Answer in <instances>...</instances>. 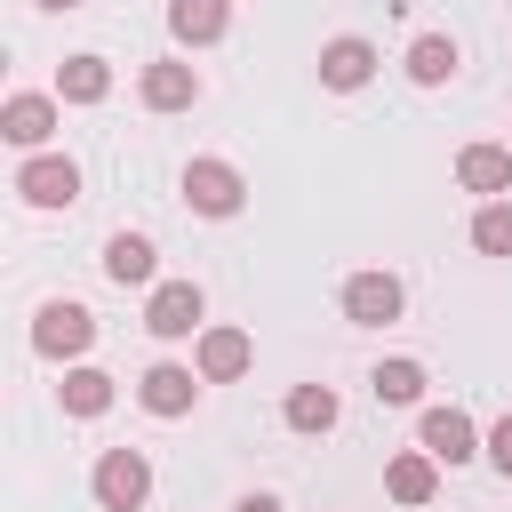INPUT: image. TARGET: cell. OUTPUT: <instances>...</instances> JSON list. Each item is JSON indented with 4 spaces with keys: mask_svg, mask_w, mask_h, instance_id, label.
Returning <instances> with one entry per match:
<instances>
[{
    "mask_svg": "<svg viewBox=\"0 0 512 512\" xmlns=\"http://www.w3.org/2000/svg\"><path fill=\"white\" fill-rule=\"evenodd\" d=\"M176 184H184V208H192V216H216V224H224V216H240V208H248V176H240L232 160H216V152L184 160V176H176Z\"/></svg>",
    "mask_w": 512,
    "mask_h": 512,
    "instance_id": "6da1fadb",
    "label": "cell"
},
{
    "mask_svg": "<svg viewBox=\"0 0 512 512\" xmlns=\"http://www.w3.org/2000/svg\"><path fill=\"white\" fill-rule=\"evenodd\" d=\"M88 344H96V312L88 304H72V296H48L40 312H32V352L40 360H88Z\"/></svg>",
    "mask_w": 512,
    "mask_h": 512,
    "instance_id": "7a4b0ae2",
    "label": "cell"
},
{
    "mask_svg": "<svg viewBox=\"0 0 512 512\" xmlns=\"http://www.w3.org/2000/svg\"><path fill=\"white\" fill-rule=\"evenodd\" d=\"M88 496L104 512H144L152 504V456L144 448H104L96 472H88Z\"/></svg>",
    "mask_w": 512,
    "mask_h": 512,
    "instance_id": "3957f363",
    "label": "cell"
},
{
    "mask_svg": "<svg viewBox=\"0 0 512 512\" xmlns=\"http://www.w3.org/2000/svg\"><path fill=\"white\" fill-rule=\"evenodd\" d=\"M144 328H152L160 344L200 336V328H208V296H200V280H160V288H144Z\"/></svg>",
    "mask_w": 512,
    "mask_h": 512,
    "instance_id": "277c9868",
    "label": "cell"
},
{
    "mask_svg": "<svg viewBox=\"0 0 512 512\" xmlns=\"http://www.w3.org/2000/svg\"><path fill=\"white\" fill-rule=\"evenodd\" d=\"M200 368H184V360H152L144 376H136V408L144 416H160V424H176V416H192V400H200Z\"/></svg>",
    "mask_w": 512,
    "mask_h": 512,
    "instance_id": "5b68a950",
    "label": "cell"
},
{
    "mask_svg": "<svg viewBox=\"0 0 512 512\" xmlns=\"http://www.w3.org/2000/svg\"><path fill=\"white\" fill-rule=\"evenodd\" d=\"M416 448H424L432 464H472V456H488V440H480V424H472L464 408H424V416H416Z\"/></svg>",
    "mask_w": 512,
    "mask_h": 512,
    "instance_id": "8992f818",
    "label": "cell"
},
{
    "mask_svg": "<svg viewBox=\"0 0 512 512\" xmlns=\"http://www.w3.org/2000/svg\"><path fill=\"white\" fill-rule=\"evenodd\" d=\"M56 120H64V104H56V96H32V88H16V96L0 104V136H8L24 160H32V152H48Z\"/></svg>",
    "mask_w": 512,
    "mask_h": 512,
    "instance_id": "52a82bcc",
    "label": "cell"
},
{
    "mask_svg": "<svg viewBox=\"0 0 512 512\" xmlns=\"http://www.w3.org/2000/svg\"><path fill=\"white\" fill-rule=\"evenodd\" d=\"M16 192H24L32 208H72V200H80V160H72V152H32V160L16 168Z\"/></svg>",
    "mask_w": 512,
    "mask_h": 512,
    "instance_id": "ba28073f",
    "label": "cell"
},
{
    "mask_svg": "<svg viewBox=\"0 0 512 512\" xmlns=\"http://www.w3.org/2000/svg\"><path fill=\"white\" fill-rule=\"evenodd\" d=\"M400 312H408V288L392 272H352L344 280V320L352 328H392Z\"/></svg>",
    "mask_w": 512,
    "mask_h": 512,
    "instance_id": "9c48e42d",
    "label": "cell"
},
{
    "mask_svg": "<svg viewBox=\"0 0 512 512\" xmlns=\"http://www.w3.org/2000/svg\"><path fill=\"white\" fill-rule=\"evenodd\" d=\"M136 96H144V112H192L200 104V72L184 56H152L136 72Z\"/></svg>",
    "mask_w": 512,
    "mask_h": 512,
    "instance_id": "30bf717a",
    "label": "cell"
},
{
    "mask_svg": "<svg viewBox=\"0 0 512 512\" xmlns=\"http://www.w3.org/2000/svg\"><path fill=\"white\" fill-rule=\"evenodd\" d=\"M192 368H200L208 384H240V376L256 368L248 328H200V336H192Z\"/></svg>",
    "mask_w": 512,
    "mask_h": 512,
    "instance_id": "8fae6325",
    "label": "cell"
},
{
    "mask_svg": "<svg viewBox=\"0 0 512 512\" xmlns=\"http://www.w3.org/2000/svg\"><path fill=\"white\" fill-rule=\"evenodd\" d=\"M368 80H376V40H360V32H336V40L320 48V88L352 96V88H368Z\"/></svg>",
    "mask_w": 512,
    "mask_h": 512,
    "instance_id": "7c38bea8",
    "label": "cell"
},
{
    "mask_svg": "<svg viewBox=\"0 0 512 512\" xmlns=\"http://www.w3.org/2000/svg\"><path fill=\"white\" fill-rule=\"evenodd\" d=\"M104 280L112 288H160V248L144 232H112L104 240Z\"/></svg>",
    "mask_w": 512,
    "mask_h": 512,
    "instance_id": "4fadbf2b",
    "label": "cell"
},
{
    "mask_svg": "<svg viewBox=\"0 0 512 512\" xmlns=\"http://www.w3.org/2000/svg\"><path fill=\"white\" fill-rule=\"evenodd\" d=\"M232 32V0H168V40L176 48H216Z\"/></svg>",
    "mask_w": 512,
    "mask_h": 512,
    "instance_id": "5bb4252c",
    "label": "cell"
},
{
    "mask_svg": "<svg viewBox=\"0 0 512 512\" xmlns=\"http://www.w3.org/2000/svg\"><path fill=\"white\" fill-rule=\"evenodd\" d=\"M456 184L480 192V200H504L512 192V144H464L456 152Z\"/></svg>",
    "mask_w": 512,
    "mask_h": 512,
    "instance_id": "9a60e30c",
    "label": "cell"
},
{
    "mask_svg": "<svg viewBox=\"0 0 512 512\" xmlns=\"http://www.w3.org/2000/svg\"><path fill=\"white\" fill-rule=\"evenodd\" d=\"M336 416H344V400H336V384H296L288 400H280V424L288 432H336Z\"/></svg>",
    "mask_w": 512,
    "mask_h": 512,
    "instance_id": "2e32d148",
    "label": "cell"
},
{
    "mask_svg": "<svg viewBox=\"0 0 512 512\" xmlns=\"http://www.w3.org/2000/svg\"><path fill=\"white\" fill-rule=\"evenodd\" d=\"M384 496H392V504H432V496H440V464H432L424 448H400V456L384 464Z\"/></svg>",
    "mask_w": 512,
    "mask_h": 512,
    "instance_id": "e0dca14e",
    "label": "cell"
},
{
    "mask_svg": "<svg viewBox=\"0 0 512 512\" xmlns=\"http://www.w3.org/2000/svg\"><path fill=\"white\" fill-rule=\"evenodd\" d=\"M456 64H464V48H456L448 32H416V40H408V80H416V88H448Z\"/></svg>",
    "mask_w": 512,
    "mask_h": 512,
    "instance_id": "ac0fdd59",
    "label": "cell"
},
{
    "mask_svg": "<svg viewBox=\"0 0 512 512\" xmlns=\"http://www.w3.org/2000/svg\"><path fill=\"white\" fill-rule=\"evenodd\" d=\"M56 400H64V416H80V424H88V416H104V408L120 400V384H112L104 368H88V360H80V368H64Z\"/></svg>",
    "mask_w": 512,
    "mask_h": 512,
    "instance_id": "d6986e66",
    "label": "cell"
},
{
    "mask_svg": "<svg viewBox=\"0 0 512 512\" xmlns=\"http://www.w3.org/2000/svg\"><path fill=\"white\" fill-rule=\"evenodd\" d=\"M112 96V64L104 56H64L56 64V104H104Z\"/></svg>",
    "mask_w": 512,
    "mask_h": 512,
    "instance_id": "ffe728a7",
    "label": "cell"
},
{
    "mask_svg": "<svg viewBox=\"0 0 512 512\" xmlns=\"http://www.w3.org/2000/svg\"><path fill=\"white\" fill-rule=\"evenodd\" d=\"M424 360H376V376H368V392H376V408H424Z\"/></svg>",
    "mask_w": 512,
    "mask_h": 512,
    "instance_id": "44dd1931",
    "label": "cell"
},
{
    "mask_svg": "<svg viewBox=\"0 0 512 512\" xmlns=\"http://www.w3.org/2000/svg\"><path fill=\"white\" fill-rule=\"evenodd\" d=\"M472 248L480 256H512V200H480L472 208Z\"/></svg>",
    "mask_w": 512,
    "mask_h": 512,
    "instance_id": "7402d4cb",
    "label": "cell"
},
{
    "mask_svg": "<svg viewBox=\"0 0 512 512\" xmlns=\"http://www.w3.org/2000/svg\"><path fill=\"white\" fill-rule=\"evenodd\" d=\"M488 464L512 480V416H496V424H488Z\"/></svg>",
    "mask_w": 512,
    "mask_h": 512,
    "instance_id": "603a6c76",
    "label": "cell"
},
{
    "mask_svg": "<svg viewBox=\"0 0 512 512\" xmlns=\"http://www.w3.org/2000/svg\"><path fill=\"white\" fill-rule=\"evenodd\" d=\"M232 512H280V496H264V488H248V496H240Z\"/></svg>",
    "mask_w": 512,
    "mask_h": 512,
    "instance_id": "cb8c5ba5",
    "label": "cell"
},
{
    "mask_svg": "<svg viewBox=\"0 0 512 512\" xmlns=\"http://www.w3.org/2000/svg\"><path fill=\"white\" fill-rule=\"evenodd\" d=\"M40 8H80V0H40Z\"/></svg>",
    "mask_w": 512,
    "mask_h": 512,
    "instance_id": "d4e9b609",
    "label": "cell"
}]
</instances>
